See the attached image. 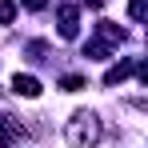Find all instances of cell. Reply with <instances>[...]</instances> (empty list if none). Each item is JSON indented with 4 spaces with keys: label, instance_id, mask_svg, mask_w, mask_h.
Returning a JSON list of instances; mask_svg holds the SVG:
<instances>
[{
    "label": "cell",
    "instance_id": "6da1fadb",
    "mask_svg": "<svg viewBox=\"0 0 148 148\" xmlns=\"http://www.w3.org/2000/svg\"><path fill=\"white\" fill-rule=\"evenodd\" d=\"M100 116L96 112H76L72 120H68V128H64V136H68V144L72 148H92L100 140Z\"/></svg>",
    "mask_w": 148,
    "mask_h": 148
},
{
    "label": "cell",
    "instance_id": "7a4b0ae2",
    "mask_svg": "<svg viewBox=\"0 0 148 148\" xmlns=\"http://www.w3.org/2000/svg\"><path fill=\"white\" fill-rule=\"evenodd\" d=\"M76 20H80L76 4H64V8H60V36H64V40H76V32H80Z\"/></svg>",
    "mask_w": 148,
    "mask_h": 148
},
{
    "label": "cell",
    "instance_id": "3957f363",
    "mask_svg": "<svg viewBox=\"0 0 148 148\" xmlns=\"http://www.w3.org/2000/svg\"><path fill=\"white\" fill-rule=\"evenodd\" d=\"M12 92H16V96H28V100H36V96H40V80H36V76H24V72H16V76H12Z\"/></svg>",
    "mask_w": 148,
    "mask_h": 148
},
{
    "label": "cell",
    "instance_id": "277c9868",
    "mask_svg": "<svg viewBox=\"0 0 148 148\" xmlns=\"http://www.w3.org/2000/svg\"><path fill=\"white\" fill-rule=\"evenodd\" d=\"M20 140V120L16 116H0V148H12Z\"/></svg>",
    "mask_w": 148,
    "mask_h": 148
},
{
    "label": "cell",
    "instance_id": "5b68a950",
    "mask_svg": "<svg viewBox=\"0 0 148 148\" xmlns=\"http://www.w3.org/2000/svg\"><path fill=\"white\" fill-rule=\"evenodd\" d=\"M132 72H136V64H132V60H120V64H112V68L104 72V84H120V80H128Z\"/></svg>",
    "mask_w": 148,
    "mask_h": 148
},
{
    "label": "cell",
    "instance_id": "8992f818",
    "mask_svg": "<svg viewBox=\"0 0 148 148\" xmlns=\"http://www.w3.org/2000/svg\"><path fill=\"white\" fill-rule=\"evenodd\" d=\"M128 16L132 20H148V0H128Z\"/></svg>",
    "mask_w": 148,
    "mask_h": 148
},
{
    "label": "cell",
    "instance_id": "52a82bcc",
    "mask_svg": "<svg viewBox=\"0 0 148 148\" xmlns=\"http://www.w3.org/2000/svg\"><path fill=\"white\" fill-rule=\"evenodd\" d=\"M16 20V4L12 0H0V24H12Z\"/></svg>",
    "mask_w": 148,
    "mask_h": 148
},
{
    "label": "cell",
    "instance_id": "ba28073f",
    "mask_svg": "<svg viewBox=\"0 0 148 148\" xmlns=\"http://www.w3.org/2000/svg\"><path fill=\"white\" fill-rule=\"evenodd\" d=\"M60 88H64V92H80V88H84V76H64Z\"/></svg>",
    "mask_w": 148,
    "mask_h": 148
},
{
    "label": "cell",
    "instance_id": "9c48e42d",
    "mask_svg": "<svg viewBox=\"0 0 148 148\" xmlns=\"http://www.w3.org/2000/svg\"><path fill=\"white\" fill-rule=\"evenodd\" d=\"M28 8H32V12H44V8H48V0H24Z\"/></svg>",
    "mask_w": 148,
    "mask_h": 148
},
{
    "label": "cell",
    "instance_id": "30bf717a",
    "mask_svg": "<svg viewBox=\"0 0 148 148\" xmlns=\"http://www.w3.org/2000/svg\"><path fill=\"white\" fill-rule=\"evenodd\" d=\"M136 76H140V80L148 84V64H136Z\"/></svg>",
    "mask_w": 148,
    "mask_h": 148
},
{
    "label": "cell",
    "instance_id": "8fae6325",
    "mask_svg": "<svg viewBox=\"0 0 148 148\" xmlns=\"http://www.w3.org/2000/svg\"><path fill=\"white\" fill-rule=\"evenodd\" d=\"M88 4H92V8H100V4H104V0H88Z\"/></svg>",
    "mask_w": 148,
    "mask_h": 148
}]
</instances>
